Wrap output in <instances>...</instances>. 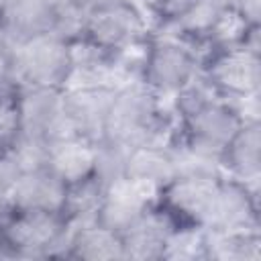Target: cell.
I'll list each match as a JSON object with an SVG mask.
<instances>
[{
	"label": "cell",
	"instance_id": "cell-16",
	"mask_svg": "<svg viewBox=\"0 0 261 261\" xmlns=\"http://www.w3.org/2000/svg\"><path fill=\"white\" fill-rule=\"evenodd\" d=\"M220 169L249 188H257L261 175V124L259 118L245 120L220 155Z\"/></svg>",
	"mask_w": 261,
	"mask_h": 261
},
{
	"label": "cell",
	"instance_id": "cell-23",
	"mask_svg": "<svg viewBox=\"0 0 261 261\" xmlns=\"http://www.w3.org/2000/svg\"><path fill=\"white\" fill-rule=\"evenodd\" d=\"M198 0H141V4L163 24H169L184 16Z\"/></svg>",
	"mask_w": 261,
	"mask_h": 261
},
{
	"label": "cell",
	"instance_id": "cell-4",
	"mask_svg": "<svg viewBox=\"0 0 261 261\" xmlns=\"http://www.w3.org/2000/svg\"><path fill=\"white\" fill-rule=\"evenodd\" d=\"M14 135L35 141L49 149L59 139L75 137L65 120L63 90L45 86H14Z\"/></svg>",
	"mask_w": 261,
	"mask_h": 261
},
{
	"label": "cell",
	"instance_id": "cell-9",
	"mask_svg": "<svg viewBox=\"0 0 261 261\" xmlns=\"http://www.w3.org/2000/svg\"><path fill=\"white\" fill-rule=\"evenodd\" d=\"M202 73L222 98L234 100L257 96L261 84V59L259 53L234 45L214 51L204 61Z\"/></svg>",
	"mask_w": 261,
	"mask_h": 261
},
{
	"label": "cell",
	"instance_id": "cell-25",
	"mask_svg": "<svg viewBox=\"0 0 261 261\" xmlns=\"http://www.w3.org/2000/svg\"><path fill=\"white\" fill-rule=\"evenodd\" d=\"M12 92H0V147H6L16 130V112H14Z\"/></svg>",
	"mask_w": 261,
	"mask_h": 261
},
{
	"label": "cell",
	"instance_id": "cell-19",
	"mask_svg": "<svg viewBox=\"0 0 261 261\" xmlns=\"http://www.w3.org/2000/svg\"><path fill=\"white\" fill-rule=\"evenodd\" d=\"M45 165L59 175L65 184L92 175L94 167V143L82 137H65L49 145Z\"/></svg>",
	"mask_w": 261,
	"mask_h": 261
},
{
	"label": "cell",
	"instance_id": "cell-13",
	"mask_svg": "<svg viewBox=\"0 0 261 261\" xmlns=\"http://www.w3.org/2000/svg\"><path fill=\"white\" fill-rule=\"evenodd\" d=\"M206 228L259 232L257 188H249L232 177H222L210 222Z\"/></svg>",
	"mask_w": 261,
	"mask_h": 261
},
{
	"label": "cell",
	"instance_id": "cell-2",
	"mask_svg": "<svg viewBox=\"0 0 261 261\" xmlns=\"http://www.w3.org/2000/svg\"><path fill=\"white\" fill-rule=\"evenodd\" d=\"M69 220L63 212L2 210V255L8 257H65Z\"/></svg>",
	"mask_w": 261,
	"mask_h": 261
},
{
	"label": "cell",
	"instance_id": "cell-18",
	"mask_svg": "<svg viewBox=\"0 0 261 261\" xmlns=\"http://www.w3.org/2000/svg\"><path fill=\"white\" fill-rule=\"evenodd\" d=\"M175 159L169 141L145 143L128 149L126 157V177L147 184L153 190H161L167 181L175 177Z\"/></svg>",
	"mask_w": 261,
	"mask_h": 261
},
{
	"label": "cell",
	"instance_id": "cell-1",
	"mask_svg": "<svg viewBox=\"0 0 261 261\" xmlns=\"http://www.w3.org/2000/svg\"><path fill=\"white\" fill-rule=\"evenodd\" d=\"M167 114L163 98L149 90L141 80L120 84L112 92L100 141H110L126 149L169 141Z\"/></svg>",
	"mask_w": 261,
	"mask_h": 261
},
{
	"label": "cell",
	"instance_id": "cell-12",
	"mask_svg": "<svg viewBox=\"0 0 261 261\" xmlns=\"http://www.w3.org/2000/svg\"><path fill=\"white\" fill-rule=\"evenodd\" d=\"M177 224L179 222L155 200L137 220H133L120 232L124 259H137V261L161 259L167 239Z\"/></svg>",
	"mask_w": 261,
	"mask_h": 261
},
{
	"label": "cell",
	"instance_id": "cell-11",
	"mask_svg": "<svg viewBox=\"0 0 261 261\" xmlns=\"http://www.w3.org/2000/svg\"><path fill=\"white\" fill-rule=\"evenodd\" d=\"M114 88L75 84L63 88V112L69 130L86 141H100Z\"/></svg>",
	"mask_w": 261,
	"mask_h": 261
},
{
	"label": "cell",
	"instance_id": "cell-5",
	"mask_svg": "<svg viewBox=\"0 0 261 261\" xmlns=\"http://www.w3.org/2000/svg\"><path fill=\"white\" fill-rule=\"evenodd\" d=\"M243 122L245 118L241 116V112L226 98L218 96L194 114L181 118V128L173 137L196 155L220 163L224 147Z\"/></svg>",
	"mask_w": 261,
	"mask_h": 261
},
{
	"label": "cell",
	"instance_id": "cell-8",
	"mask_svg": "<svg viewBox=\"0 0 261 261\" xmlns=\"http://www.w3.org/2000/svg\"><path fill=\"white\" fill-rule=\"evenodd\" d=\"M84 39L108 53H122L147 41V22L143 8L135 0H116L86 20Z\"/></svg>",
	"mask_w": 261,
	"mask_h": 261
},
{
	"label": "cell",
	"instance_id": "cell-26",
	"mask_svg": "<svg viewBox=\"0 0 261 261\" xmlns=\"http://www.w3.org/2000/svg\"><path fill=\"white\" fill-rule=\"evenodd\" d=\"M14 86V47L0 35V92H12Z\"/></svg>",
	"mask_w": 261,
	"mask_h": 261
},
{
	"label": "cell",
	"instance_id": "cell-29",
	"mask_svg": "<svg viewBox=\"0 0 261 261\" xmlns=\"http://www.w3.org/2000/svg\"><path fill=\"white\" fill-rule=\"evenodd\" d=\"M206 2H210V4L216 6V8L226 10V8H232V2H234V0H206Z\"/></svg>",
	"mask_w": 261,
	"mask_h": 261
},
{
	"label": "cell",
	"instance_id": "cell-22",
	"mask_svg": "<svg viewBox=\"0 0 261 261\" xmlns=\"http://www.w3.org/2000/svg\"><path fill=\"white\" fill-rule=\"evenodd\" d=\"M126 157H128L126 147H120L110 141H96L92 175L108 188L110 184L126 177Z\"/></svg>",
	"mask_w": 261,
	"mask_h": 261
},
{
	"label": "cell",
	"instance_id": "cell-20",
	"mask_svg": "<svg viewBox=\"0 0 261 261\" xmlns=\"http://www.w3.org/2000/svg\"><path fill=\"white\" fill-rule=\"evenodd\" d=\"M204 230V259L218 261H253L261 255L259 232L243 230H220V228H202Z\"/></svg>",
	"mask_w": 261,
	"mask_h": 261
},
{
	"label": "cell",
	"instance_id": "cell-10",
	"mask_svg": "<svg viewBox=\"0 0 261 261\" xmlns=\"http://www.w3.org/2000/svg\"><path fill=\"white\" fill-rule=\"evenodd\" d=\"M59 0H0V35L18 47L53 35Z\"/></svg>",
	"mask_w": 261,
	"mask_h": 261
},
{
	"label": "cell",
	"instance_id": "cell-27",
	"mask_svg": "<svg viewBox=\"0 0 261 261\" xmlns=\"http://www.w3.org/2000/svg\"><path fill=\"white\" fill-rule=\"evenodd\" d=\"M232 10L249 24H261V0H234Z\"/></svg>",
	"mask_w": 261,
	"mask_h": 261
},
{
	"label": "cell",
	"instance_id": "cell-3",
	"mask_svg": "<svg viewBox=\"0 0 261 261\" xmlns=\"http://www.w3.org/2000/svg\"><path fill=\"white\" fill-rule=\"evenodd\" d=\"M202 71L200 53L173 35H159L145 43L141 82L161 98H171Z\"/></svg>",
	"mask_w": 261,
	"mask_h": 261
},
{
	"label": "cell",
	"instance_id": "cell-30",
	"mask_svg": "<svg viewBox=\"0 0 261 261\" xmlns=\"http://www.w3.org/2000/svg\"><path fill=\"white\" fill-rule=\"evenodd\" d=\"M0 255H2V210H0Z\"/></svg>",
	"mask_w": 261,
	"mask_h": 261
},
{
	"label": "cell",
	"instance_id": "cell-6",
	"mask_svg": "<svg viewBox=\"0 0 261 261\" xmlns=\"http://www.w3.org/2000/svg\"><path fill=\"white\" fill-rule=\"evenodd\" d=\"M71 77L69 41L57 35H43L14 47L16 86L65 88Z\"/></svg>",
	"mask_w": 261,
	"mask_h": 261
},
{
	"label": "cell",
	"instance_id": "cell-21",
	"mask_svg": "<svg viewBox=\"0 0 261 261\" xmlns=\"http://www.w3.org/2000/svg\"><path fill=\"white\" fill-rule=\"evenodd\" d=\"M104 194H106V186L98 181L94 175L67 184L63 214L69 220V224H82V222L96 220Z\"/></svg>",
	"mask_w": 261,
	"mask_h": 261
},
{
	"label": "cell",
	"instance_id": "cell-28",
	"mask_svg": "<svg viewBox=\"0 0 261 261\" xmlns=\"http://www.w3.org/2000/svg\"><path fill=\"white\" fill-rule=\"evenodd\" d=\"M71 2L84 12V16H86V20H88V16H90L92 12H96V10H100V8L108 6V4H112V2H116V0H71Z\"/></svg>",
	"mask_w": 261,
	"mask_h": 261
},
{
	"label": "cell",
	"instance_id": "cell-17",
	"mask_svg": "<svg viewBox=\"0 0 261 261\" xmlns=\"http://www.w3.org/2000/svg\"><path fill=\"white\" fill-rule=\"evenodd\" d=\"M69 237L65 257L86 261H120L124 259V247L118 232L100 224L98 220L69 224Z\"/></svg>",
	"mask_w": 261,
	"mask_h": 261
},
{
	"label": "cell",
	"instance_id": "cell-7",
	"mask_svg": "<svg viewBox=\"0 0 261 261\" xmlns=\"http://www.w3.org/2000/svg\"><path fill=\"white\" fill-rule=\"evenodd\" d=\"M222 173H179L157 192V202L179 222L206 228Z\"/></svg>",
	"mask_w": 261,
	"mask_h": 261
},
{
	"label": "cell",
	"instance_id": "cell-14",
	"mask_svg": "<svg viewBox=\"0 0 261 261\" xmlns=\"http://www.w3.org/2000/svg\"><path fill=\"white\" fill-rule=\"evenodd\" d=\"M67 184L55 175L47 165L22 169L16 177L6 208L8 210H45L63 212Z\"/></svg>",
	"mask_w": 261,
	"mask_h": 261
},
{
	"label": "cell",
	"instance_id": "cell-15",
	"mask_svg": "<svg viewBox=\"0 0 261 261\" xmlns=\"http://www.w3.org/2000/svg\"><path fill=\"white\" fill-rule=\"evenodd\" d=\"M155 200H157V190H153L147 184L135 181L130 177H122L106 188L96 220L120 234Z\"/></svg>",
	"mask_w": 261,
	"mask_h": 261
},
{
	"label": "cell",
	"instance_id": "cell-24",
	"mask_svg": "<svg viewBox=\"0 0 261 261\" xmlns=\"http://www.w3.org/2000/svg\"><path fill=\"white\" fill-rule=\"evenodd\" d=\"M20 165L18 161L14 159V155L6 149V147H0V210L6 208V200H8V194L16 181V177L20 175Z\"/></svg>",
	"mask_w": 261,
	"mask_h": 261
}]
</instances>
